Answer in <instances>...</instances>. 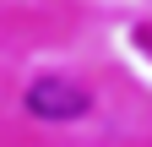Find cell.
I'll return each mask as SVG.
<instances>
[{
    "label": "cell",
    "mask_w": 152,
    "mask_h": 147,
    "mask_svg": "<svg viewBox=\"0 0 152 147\" xmlns=\"http://www.w3.org/2000/svg\"><path fill=\"white\" fill-rule=\"evenodd\" d=\"M27 109L38 120H76V115L92 109V93L76 87V82H65V76H44V82L27 87Z\"/></svg>",
    "instance_id": "6da1fadb"
}]
</instances>
